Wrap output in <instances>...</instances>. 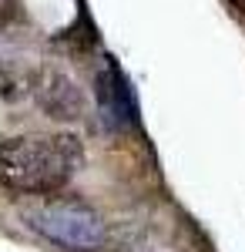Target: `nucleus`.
<instances>
[{
	"label": "nucleus",
	"mask_w": 245,
	"mask_h": 252,
	"mask_svg": "<svg viewBox=\"0 0 245 252\" xmlns=\"http://www.w3.org/2000/svg\"><path fill=\"white\" fill-rule=\"evenodd\" d=\"M84 252H104V249H84Z\"/></svg>",
	"instance_id": "nucleus-7"
},
{
	"label": "nucleus",
	"mask_w": 245,
	"mask_h": 252,
	"mask_svg": "<svg viewBox=\"0 0 245 252\" xmlns=\"http://www.w3.org/2000/svg\"><path fill=\"white\" fill-rule=\"evenodd\" d=\"M31 94L40 104V111L57 121H77L84 115V94L74 81L57 67H40L31 78Z\"/></svg>",
	"instance_id": "nucleus-3"
},
{
	"label": "nucleus",
	"mask_w": 245,
	"mask_h": 252,
	"mask_svg": "<svg viewBox=\"0 0 245 252\" xmlns=\"http://www.w3.org/2000/svg\"><path fill=\"white\" fill-rule=\"evenodd\" d=\"M97 97H101V111L108 121L114 125H124L128 118H131V104H128V88H124V81L121 74L108 67L101 78H97Z\"/></svg>",
	"instance_id": "nucleus-4"
},
{
	"label": "nucleus",
	"mask_w": 245,
	"mask_h": 252,
	"mask_svg": "<svg viewBox=\"0 0 245 252\" xmlns=\"http://www.w3.org/2000/svg\"><path fill=\"white\" fill-rule=\"evenodd\" d=\"M27 91H31V81H24L7 61H0V97H3V101H17V97H24Z\"/></svg>",
	"instance_id": "nucleus-5"
},
{
	"label": "nucleus",
	"mask_w": 245,
	"mask_h": 252,
	"mask_svg": "<svg viewBox=\"0 0 245 252\" xmlns=\"http://www.w3.org/2000/svg\"><path fill=\"white\" fill-rule=\"evenodd\" d=\"M31 225L44 239L71 252L101 249L104 242V219L81 202H47L37 212H31Z\"/></svg>",
	"instance_id": "nucleus-2"
},
{
	"label": "nucleus",
	"mask_w": 245,
	"mask_h": 252,
	"mask_svg": "<svg viewBox=\"0 0 245 252\" xmlns=\"http://www.w3.org/2000/svg\"><path fill=\"white\" fill-rule=\"evenodd\" d=\"M232 3H235V10H242V14H245V0H232Z\"/></svg>",
	"instance_id": "nucleus-6"
},
{
	"label": "nucleus",
	"mask_w": 245,
	"mask_h": 252,
	"mask_svg": "<svg viewBox=\"0 0 245 252\" xmlns=\"http://www.w3.org/2000/svg\"><path fill=\"white\" fill-rule=\"evenodd\" d=\"M84 152L74 135L0 138V182L14 192L51 195L81 168Z\"/></svg>",
	"instance_id": "nucleus-1"
}]
</instances>
